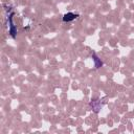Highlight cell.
<instances>
[{
  "label": "cell",
  "instance_id": "1",
  "mask_svg": "<svg viewBox=\"0 0 134 134\" xmlns=\"http://www.w3.org/2000/svg\"><path fill=\"white\" fill-rule=\"evenodd\" d=\"M77 14H73V13H67V14H65L64 15V17H63V21L64 22H70V21H72V20H75L76 18H77Z\"/></svg>",
  "mask_w": 134,
  "mask_h": 134
},
{
  "label": "cell",
  "instance_id": "2",
  "mask_svg": "<svg viewBox=\"0 0 134 134\" xmlns=\"http://www.w3.org/2000/svg\"><path fill=\"white\" fill-rule=\"evenodd\" d=\"M93 58H94V61H95V63H96L95 66H96V68H98V67L102 65V62H98V60H97V58H96L95 55H93Z\"/></svg>",
  "mask_w": 134,
  "mask_h": 134
}]
</instances>
